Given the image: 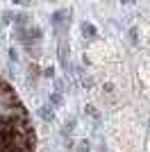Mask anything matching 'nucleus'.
I'll use <instances>...</instances> for the list:
<instances>
[{
    "instance_id": "nucleus-1",
    "label": "nucleus",
    "mask_w": 150,
    "mask_h": 152,
    "mask_svg": "<svg viewBox=\"0 0 150 152\" xmlns=\"http://www.w3.org/2000/svg\"><path fill=\"white\" fill-rule=\"evenodd\" d=\"M0 152H34V134L23 104L0 77Z\"/></svg>"
}]
</instances>
